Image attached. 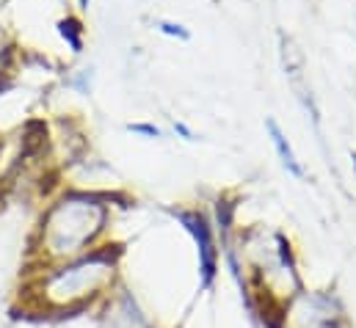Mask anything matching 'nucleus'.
Here are the masks:
<instances>
[{
	"instance_id": "20e7f679",
	"label": "nucleus",
	"mask_w": 356,
	"mask_h": 328,
	"mask_svg": "<svg viewBox=\"0 0 356 328\" xmlns=\"http://www.w3.org/2000/svg\"><path fill=\"white\" fill-rule=\"evenodd\" d=\"M130 130H135V132H146V135H152V138H157V135H160V130H157V127H149V124H130Z\"/></svg>"
},
{
	"instance_id": "7ed1b4c3",
	"label": "nucleus",
	"mask_w": 356,
	"mask_h": 328,
	"mask_svg": "<svg viewBox=\"0 0 356 328\" xmlns=\"http://www.w3.org/2000/svg\"><path fill=\"white\" fill-rule=\"evenodd\" d=\"M160 31H163L166 36H177V39H191V31H188L186 25H180V23H160Z\"/></svg>"
},
{
	"instance_id": "f257e3e1",
	"label": "nucleus",
	"mask_w": 356,
	"mask_h": 328,
	"mask_svg": "<svg viewBox=\"0 0 356 328\" xmlns=\"http://www.w3.org/2000/svg\"><path fill=\"white\" fill-rule=\"evenodd\" d=\"M111 273H113V262L108 257H91L80 265L56 270L45 284V295L58 306H72L94 295Z\"/></svg>"
},
{
	"instance_id": "423d86ee",
	"label": "nucleus",
	"mask_w": 356,
	"mask_h": 328,
	"mask_svg": "<svg viewBox=\"0 0 356 328\" xmlns=\"http://www.w3.org/2000/svg\"><path fill=\"white\" fill-rule=\"evenodd\" d=\"M80 3H83V6H86V3H89V0H80Z\"/></svg>"
},
{
	"instance_id": "f03ea898",
	"label": "nucleus",
	"mask_w": 356,
	"mask_h": 328,
	"mask_svg": "<svg viewBox=\"0 0 356 328\" xmlns=\"http://www.w3.org/2000/svg\"><path fill=\"white\" fill-rule=\"evenodd\" d=\"M265 130H268V135H271V143H274V149H276V154H279V160H282V166H285L290 174L304 177V169L298 166V157H296V152H293L290 141L285 138L282 127H279L274 119H265Z\"/></svg>"
},
{
	"instance_id": "39448f33",
	"label": "nucleus",
	"mask_w": 356,
	"mask_h": 328,
	"mask_svg": "<svg viewBox=\"0 0 356 328\" xmlns=\"http://www.w3.org/2000/svg\"><path fill=\"white\" fill-rule=\"evenodd\" d=\"M174 130H180V132H183V135H186L188 141H194V132H191V130H188V127H186L183 121H177V124H174Z\"/></svg>"
}]
</instances>
